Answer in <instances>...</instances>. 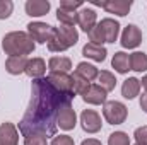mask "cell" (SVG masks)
I'll return each mask as SVG.
<instances>
[{"mask_svg": "<svg viewBox=\"0 0 147 145\" xmlns=\"http://www.w3.org/2000/svg\"><path fill=\"white\" fill-rule=\"evenodd\" d=\"M74 96L57 91L48 79H36L31 85V101L22 119L19 121V132L22 137L31 133H39L53 137L57 133V118L60 109L67 104H72Z\"/></svg>", "mask_w": 147, "mask_h": 145, "instance_id": "6da1fadb", "label": "cell"}, {"mask_svg": "<svg viewBox=\"0 0 147 145\" xmlns=\"http://www.w3.org/2000/svg\"><path fill=\"white\" fill-rule=\"evenodd\" d=\"M36 48V43L26 31H12L2 38V50L9 56H26L31 55Z\"/></svg>", "mask_w": 147, "mask_h": 145, "instance_id": "7a4b0ae2", "label": "cell"}, {"mask_svg": "<svg viewBox=\"0 0 147 145\" xmlns=\"http://www.w3.org/2000/svg\"><path fill=\"white\" fill-rule=\"evenodd\" d=\"M79 41V31L70 26L60 24L58 28H53V36L48 43V50L53 53H62L72 48Z\"/></svg>", "mask_w": 147, "mask_h": 145, "instance_id": "3957f363", "label": "cell"}, {"mask_svg": "<svg viewBox=\"0 0 147 145\" xmlns=\"http://www.w3.org/2000/svg\"><path fill=\"white\" fill-rule=\"evenodd\" d=\"M103 116L110 125H121L128 116V108L120 101H106L103 104Z\"/></svg>", "mask_w": 147, "mask_h": 145, "instance_id": "277c9868", "label": "cell"}, {"mask_svg": "<svg viewBox=\"0 0 147 145\" xmlns=\"http://www.w3.org/2000/svg\"><path fill=\"white\" fill-rule=\"evenodd\" d=\"M28 34L33 38L34 43L46 44V43H50V39L53 36V26H50L46 22L33 21V22L28 24Z\"/></svg>", "mask_w": 147, "mask_h": 145, "instance_id": "5b68a950", "label": "cell"}, {"mask_svg": "<svg viewBox=\"0 0 147 145\" xmlns=\"http://www.w3.org/2000/svg\"><path fill=\"white\" fill-rule=\"evenodd\" d=\"M80 125L86 133H98L103 128V121L98 111L94 109H84L80 113Z\"/></svg>", "mask_w": 147, "mask_h": 145, "instance_id": "8992f818", "label": "cell"}, {"mask_svg": "<svg viewBox=\"0 0 147 145\" xmlns=\"http://www.w3.org/2000/svg\"><path fill=\"white\" fill-rule=\"evenodd\" d=\"M48 82L57 89V91H60V92H63V94H70L75 97V94H74V89H72V75H69V73H62V72H50L48 73Z\"/></svg>", "mask_w": 147, "mask_h": 145, "instance_id": "52a82bcc", "label": "cell"}, {"mask_svg": "<svg viewBox=\"0 0 147 145\" xmlns=\"http://www.w3.org/2000/svg\"><path fill=\"white\" fill-rule=\"evenodd\" d=\"M108 99V92L99 85V84H89V87L82 92V101L92 106L105 104Z\"/></svg>", "mask_w": 147, "mask_h": 145, "instance_id": "ba28073f", "label": "cell"}, {"mask_svg": "<svg viewBox=\"0 0 147 145\" xmlns=\"http://www.w3.org/2000/svg\"><path fill=\"white\" fill-rule=\"evenodd\" d=\"M96 5H101L108 14L125 17L132 9V0H105V2H96Z\"/></svg>", "mask_w": 147, "mask_h": 145, "instance_id": "9c48e42d", "label": "cell"}, {"mask_svg": "<svg viewBox=\"0 0 147 145\" xmlns=\"http://www.w3.org/2000/svg\"><path fill=\"white\" fill-rule=\"evenodd\" d=\"M120 43H121L123 48H128V50L137 48V46L142 43V31H140L135 24H128V26L123 29V33H121Z\"/></svg>", "mask_w": 147, "mask_h": 145, "instance_id": "30bf717a", "label": "cell"}, {"mask_svg": "<svg viewBox=\"0 0 147 145\" xmlns=\"http://www.w3.org/2000/svg\"><path fill=\"white\" fill-rule=\"evenodd\" d=\"M98 24V14L96 10L89 9V7H82L79 12H77V26L87 34L94 26Z\"/></svg>", "mask_w": 147, "mask_h": 145, "instance_id": "8fae6325", "label": "cell"}, {"mask_svg": "<svg viewBox=\"0 0 147 145\" xmlns=\"http://www.w3.org/2000/svg\"><path fill=\"white\" fill-rule=\"evenodd\" d=\"M57 125L62 130H65V132H70V130L75 128V125H77V114L74 111L72 104H67V106H63V108L60 109L58 118H57Z\"/></svg>", "mask_w": 147, "mask_h": 145, "instance_id": "7c38bea8", "label": "cell"}, {"mask_svg": "<svg viewBox=\"0 0 147 145\" xmlns=\"http://www.w3.org/2000/svg\"><path fill=\"white\" fill-rule=\"evenodd\" d=\"M0 145H19V130L14 123H0Z\"/></svg>", "mask_w": 147, "mask_h": 145, "instance_id": "4fadbf2b", "label": "cell"}, {"mask_svg": "<svg viewBox=\"0 0 147 145\" xmlns=\"http://www.w3.org/2000/svg\"><path fill=\"white\" fill-rule=\"evenodd\" d=\"M26 14L29 17H41V15H46L51 9V3L48 0H28L26 5Z\"/></svg>", "mask_w": 147, "mask_h": 145, "instance_id": "5bb4252c", "label": "cell"}, {"mask_svg": "<svg viewBox=\"0 0 147 145\" xmlns=\"http://www.w3.org/2000/svg\"><path fill=\"white\" fill-rule=\"evenodd\" d=\"M98 24H99V28H101V31L105 34L106 43H115L118 39V34H120V22L118 21H115L111 17H106Z\"/></svg>", "mask_w": 147, "mask_h": 145, "instance_id": "9a60e30c", "label": "cell"}, {"mask_svg": "<svg viewBox=\"0 0 147 145\" xmlns=\"http://www.w3.org/2000/svg\"><path fill=\"white\" fill-rule=\"evenodd\" d=\"M26 75H29L31 79H43L45 77V73H46V62L43 60V58H31V60H28V65H26Z\"/></svg>", "mask_w": 147, "mask_h": 145, "instance_id": "2e32d148", "label": "cell"}, {"mask_svg": "<svg viewBox=\"0 0 147 145\" xmlns=\"http://www.w3.org/2000/svg\"><path fill=\"white\" fill-rule=\"evenodd\" d=\"M82 55H84L86 58L92 60V62H99V63H101V62H105V60H106L108 51H106V48H105V46L87 43V44H84V48H82Z\"/></svg>", "mask_w": 147, "mask_h": 145, "instance_id": "e0dca14e", "label": "cell"}, {"mask_svg": "<svg viewBox=\"0 0 147 145\" xmlns=\"http://www.w3.org/2000/svg\"><path fill=\"white\" fill-rule=\"evenodd\" d=\"M139 92H140V80L135 79V77H128L121 85V96L125 99L132 101L139 96Z\"/></svg>", "mask_w": 147, "mask_h": 145, "instance_id": "ac0fdd59", "label": "cell"}, {"mask_svg": "<svg viewBox=\"0 0 147 145\" xmlns=\"http://www.w3.org/2000/svg\"><path fill=\"white\" fill-rule=\"evenodd\" d=\"M26 65H28L26 56H9L5 62V70L10 75H19L26 72Z\"/></svg>", "mask_w": 147, "mask_h": 145, "instance_id": "d6986e66", "label": "cell"}, {"mask_svg": "<svg viewBox=\"0 0 147 145\" xmlns=\"http://www.w3.org/2000/svg\"><path fill=\"white\" fill-rule=\"evenodd\" d=\"M48 68H50V72L69 73L72 68V60L69 56H51L48 60Z\"/></svg>", "mask_w": 147, "mask_h": 145, "instance_id": "ffe728a7", "label": "cell"}, {"mask_svg": "<svg viewBox=\"0 0 147 145\" xmlns=\"http://www.w3.org/2000/svg\"><path fill=\"white\" fill-rule=\"evenodd\" d=\"M75 75L77 77H80V79H84L86 82H92L94 79H98V75H99V70L94 67V65H91V63H87V62H80L79 65H77V68H75Z\"/></svg>", "mask_w": 147, "mask_h": 145, "instance_id": "44dd1931", "label": "cell"}, {"mask_svg": "<svg viewBox=\"0 0 147 145\" xmlns=\"http://www.w3.org/2000/svg\"><path fill=\"white\" fill-rule=\"evenodd\" d=\"M111 67L118 73H128L130 70V55L125 51H116L111 60Z\"/></svg>", "mask_w": 147, "mask_h": 145, "instance_id": "7402d4cb", "label": "cell"}, {"mask_svg": "<svg viewBox=\"0 0 147 145\" xmlns=\"http://www.w3.org/2000/svg\"><path fill=\"white\" fill-rule=\"evenodd\" d=\"M130 70L134 72H147V55L144 51H134L130 55Z\"/></svg>", "mask_w": 147, "mask_h": 145, "instance_id": "603a6c76", "label": "cell"}, {"mask_svg": "<svg viewBox=\"0 0 147 145\" xmlns=\"http://www.w3.org/2000/svg\"><path fill=\"white\" fill-rule=\"evenodd\" d=\"M98 84H99L106 92H111V91H115V87H116V77H115L110 70H101L99 75H98Z\"/></svg>", "mask_w": 147, "mask_h": 145, "instance_id": "cb8c5ba5", "label": "cell"}, {"mask_svg": "<svg viewBox=\"0 0 147 145\" xmlns=\"http://www.w3.org/2000/svg\"><path fill=\"white\" fill-rule=\"evenodd\" d=\"M57 19H58V22L63 24V26L75 28V24H77V12H69V10L58 9V10H57Z\"/></svg>", "mask_w": 147, "mask_h": 145, "instance_id": "d4e9b609", "label": "cell"}, {"mask_svg": "<svg viewBox=\"0 0 147 145\" xmlns=\"http://www.w3.org/2000/svg\"><path fill=\"white\" fill-rule=\"evenodd\" d=\"M108 145H130V137L125 132H113L108 137Z\"/></svg>", "mask_w": 147, "mask_h": 145, "instance_id": "484cf974", "label": "cell"}, {"mask_svg": "<svg viewBox=\"0 0 147 145\" xmlns=\"http://www.w3.org/2000/svg\"><path fill=\"white\" fill-rule=\"evenodd\" d=\"M87 36H89V43H92V44H99V46H103V43H106L105 34H103L99 24H96V26L87 33Z\"/></svg>", "mask_w": 147, "mask_h": 145, "instance_id": "4316f807", "label": "cell"}, {"mask_svg": "<svg viewBox=\"0 0 147 145\" xmlns=\"http://www.w3.org/2000/svg\"><path fill=\"white\" fill-rule=\"evenodd\" d=\"M82 7H84L82 0H62L58 9H63V10H69V12H79Z\"/></svg>", "mask_w": 147, "mask_h": 145, "instance_id": "83f0119b", "label": "cell"}, {"mask_svg": "<svg viewBox=\"0 0 147 145\" xmlns=\"http://www.w3.org/2000/svg\"><path fill=\"white\" fill-rule=\"evenodd\" d=\"M72 89H74V94L75 96H82V92L89 87V82H86L84 79H80V77H77L75 73L72 75Z\"/></svg>", "mask_w": 147, "mask_h": 145, "instance_id": "f1b7e54d", "label": "cell"}, {"mask_svg": "<svg viewBox=\"0 0 147 145\" xmlns=\"http://www.w3.org/2000/svg\"><path fill=\"white\" fill-rule=\"evenodd\" d=\"M14 10V2L10 0H0V21L9 19Z\"/></svg>", "mask_w": 147, "mask_h": 145, "instance_id": "f546056e", "label": "cell"}, {"mask_svg": "<svg viewBox=\"0 0 147 145\" xmlns=\"http://www.w3.org/2000/svg\"><path fill=\"white\" fill-rule=\"evenodd\" d=\"M48 144V138L45 135H39V133H31L28 137H24V145H46Z\"/></svg>", "mask_w": 147, "mask_h": 145, "instance_id": "4dcf8cb0", "label": "cell"}, {"mask_svg": "<svg viewBox=\"0 0 147 145\" xmlns=\"http://www.w3.org/2000/svg\"><path fill=\"white\" fill-rule=\"evenodd\" d=\"M134 138L137 144L147 145V125L146 126H139L135 132H134Z\"/></svg>", "mask_w": 147, "mask_h": 145, "instance_id": "1f68e13d", "label": "cell"}, {"mask_svg": "<svg viewBox=\"0 0 147 145\" xmlns=\"http://www.w3.org/2000/svg\"><path fill=\"white\" fill-rule=\"evenodd\" d=\"M50 145H75V144H74V138L69 137V135H57Z\"/></svg>", "mask_w": 147, "mask_h": 145, "instance_id": "d6a6232c", "label": "cell"}, {"mask_svg": "<svg viewBox=\"0 0 147 145\" xmlns=\"http://www.w3.org/2000/svg\"><path fill=\"white\" fill-rule=\"evenodd\" d=\"M140 108H142L144 113H147V92L140 96Z\"/></svg>", "mask_w": 147, "mask_h": 145, "instance_id": "836d02e7", "label": "cell"}, {"mask_svg": "<svg viewBox=\"0 0 147 145\" xmlns=\"http://www.w3.org/2000/svg\"><path fill=\"white\" fill-rule=\"evenodd\" d=\"M80 145H103V144H101L98 138H87V140H84Z\"/></svg>", "mask_w": 147, "mask_h": 145, "instance_id": "e575fe53", "label": "cell"}, {"mask_svg": "<svg viewBox=\"0 0 147 145\" xmlns=\"http://www.w3.org/2000/svg\"><path fill=\"white\" fill-rule=\"evenodd\" d=\"M140 87H144V89H146V92H147V75L142 77V80H140Z\"/></svg>", "mask_w": 147, "mask_h": 145, "instance_id": "d590c367", "label": "cell"}, {"mask_svg": "<svg viewBox=\"0 0 147 145\" xmlns=\"http://www.w3.org/2000/svg\"><path fill=\"white\" fill-rule=\"evenodd\" d=\"M135 145H142V144H135Z\"/></svg>", "mask_w": 147, "mask_h": 145, "instance_id": "8d00e7d4", "label": "cell"}]
</instances>
